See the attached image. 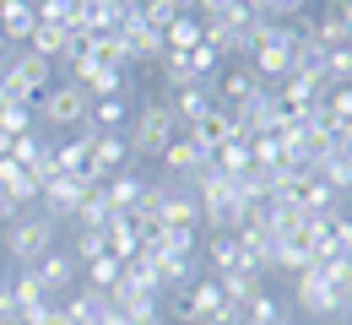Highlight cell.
<instances>
[{"instance_id": "obj_1", "label": "cell", "mask_w": 352, "mask_h": 325, "mask_svg": "<svg viewBox=\"0 0 352 325\" xmlns=\"http://www.w3.org/2000/svg\"><path fill=\"white\" fill-rule=\"evenodd\" d=\"M179 136V120H174V109L163 103V98H152V103H141L135 109V120H131V157H163V146Z\"/></svg>"}, {"instance_id": "obj_2", "label": "cell", "mask_w": 352, "mask_h": 325, "mask_svg": "<svg viewBox=\"0 0 352 325\" xmlns=\"http://www.w3.org/2000/svg\"><path fill=\"white\" fill-rule=\"evenodd\" d=\"M87 109H92V98L76 82H49V93H38V103H33L38 125H54V131H82Z\"/></svg>"}, {"instance_id": "obj_3", "label": "cell", "mask_w": 352, "mask_h": 325, "mask_svg": "<svg viewBox=\"0 0 352 325\" xmlns=\"http://www.w3.org/2000/svg\"><path fill=\"white\" fill-rule=\"evenodd\" d=\"M49 249H54V223H49L44 212H22L11 228H6V255L28 271V266H38Z\"/></svg>"}, {"instance_id": "obj_4", "label": "cell", "mask_w": 352, "mask_h": 325, "mask_svg": "<svg viewBox=\"0 0 352 325\" xmlns=\"http://www.w3.org/2000/svg\"><path fill=\"white\" fill-rule=\"evenodd\" d=\"M87 190H98L87 174H49L44 190H38V201H44L38 212H44L49 223L60 228V223H71V217H76V206L87 201Z\"/></svg>"}, {"instance_id": "obj_5", "label": "cell", "mask_w": 352, "mask_h": 325, "mask_svg": "<svg viewBox=\"0 0 352 325\" xmlns=\"http://www.w3.org/2000/svg\"><path fill=\"white\" fill-rule=\"evenodd\" d=\"M293 287H298V309H304L309 320H342V287H331V282L320 277L314 266H309V271H298V277H293Z\"/></svg>"}, {"instance_id": "obj_6", "label": "cell", "mask_w": 352, "mask_h": 325, "mask_svg": "<svg viewBox=\"0 0 352 325\" xmlns=\"http://www.w3.org/2000/svg\"><path fill=\"white\" fill-rule=\"evenodd\" d=\"M0 71L33 98V103H38V93H49V82H54V65H49L44 54H33V49H11V60H6Z\"/></svg>"}, {"instance_id": "obj_7", "label": "cell", "mask_w": 352, "mask_h": 325, "mask_svg": "<svg viewBox=\"0 0 352 325\" xmlns=\"http://www.w3.org/2000/svg\"><path fill=\"white\" fill-rule=\"evenodd\" d=\"M163 228H201V201L190 179H163Z\"/></svg>"}, {"instance_id": "obj_8", "label": "cell", "mask_w": 352, "mask_h": 325, "mask_svg": "<svg viewBox=\"0 0 352 325\" xmlns=\"http://www.w3.org/2000/svg\"><path fill=\"white\" fill-rule=\"evenodd\" d=\"M33 277H38V287H44V298H54V293H71L76 287V277H82V266H76V255H65V249H49L38 266H28Z\"/></svg>"}, {"instance_id": "obj_9", "label": "cell", "mask_w": 352, "mask_h": 325, "mask_svg": "<svg viewBox=\"0 0 352 325\" xmlns=\"http://www.w3.org/2000/svg\"><path fill=\"white\" fill-rule=\"evenodd\" d=\"M11 163H22L38 185L54 174V141H44V131H28V136L11 141Z\"/></svg>"}, {"instance_id": "obj_10", "label": "cell", "mask_w": 352, "mask_h": 325, "mask_svg": "<svg viewBox=\"0 0 352 325\" xmlns=\"http://www.w3.org/2000/svg\"><path fill=\"white\" fill-rule=\"evenodd\" d=\"M184 141H190L201 157H217V146H228V141H233V120H228V109H212L206 120L184 125Z\"/></svg>"}, {"instance_id": "obj_11", "label": "cell", "mask_w": 352, "mask_h": 325, "mask_svg": "<svg viewBox=\"0 0 352 325\" xmlns=\"http://www.w3.org/2000/svg\"><path fill=\"white\" fill-rule=\"evenodd\" d=\"M125 163H131V146H125V136H92V157H87V179H92V185L114 179Z\"/></svg>"}, {"instance_id": "obj_12", "label": "cell", "mask_w": 352, "mask_h": 325, "mask_svg": "<svg viewBox=\"0 0 352 325\" xmlns=\"http://www.w3.org/2000/svg\"><path fill=\"white\" fill-rule=\"evenodd\" d=\"M168 98H174L168 109H174L179 131H184V125H195V120H206L212 109H222V103H217V87H212V82H195V87H184V93H168Z\"/></svg>"}, {"instance_id": "obj_13", "label": "cell", "mask_w": 352, "mask_h": 325, "mask_svg": "<svg viewBox=\"0 0 352 325\" xmlns=\"http://www.w3.org/2000/svg\"><path fill=\"white\" fill-rule=\"evenodd\" d=\"M33 27H38V11H33V0H11L6 11H0V38L16 49L33 38Z\"/></svg>"}, {"instance_id": "obj_14", "label": "cell", "mask_w": 352, "mask_h": 325, "mask_svg": "<svg viewBox=\"0 0 352 325\" xmlns=\"http://www.w3.org/2000/svg\"><path fill=\"white\" fill-rule=\"evenodd\" d=\"M92 125H82V136L71 141H54V174H87V157H92Z\"/></svg>"}, {"instance_id": "obj_15", "label": "cell", "mask_w": 352, "mask_h": 325, "mask_svg": "<svg viewBox=\"0 0 352 325\" xmlns=\"http://www.w3.org/2000/svg\"><path fill=\"white\" fill-rule=\"evenodd\" d=\"M125 120H131V98H125V93H120V98H92L87 125L98 131V136H120Z\"/></svg>"}, {"instance_id": "obj_16", "label": "cell", "mask_w": 352, "mask_h": 325, "mask_svg": "<svg viewBox=\"0 0 352 325\" xmlns=\"http://www.w3.org/2000/svg\"><path fill=\"white\" fill-rule=\"evenodd\" d=\"M0 190H6V195H11V201H16V206H22V212H28V206H33V201H38V179H33V174H28V168H22V163H11V157H0Z\"/></svg>"}, {"instance_id": "obj_17", "label": "cell", "mask_w": 352, "mask_h": 325, "mask_svg": "<svg viewBox=\"0 0 352 325\" xmlns=\"http://www.w3.org/2000/svg\"><path fill=\"white\" fill-rule=\"evenodd\" d=\"M157 163H163V174H168V179H190V174H195L201 163H212V157H201L184 136H174L168 146H163V157H157Z\"/></svg>"}, {"instance_id": "obj_18", "label": "cell", "mask_w": 352, "mask_h": 325, "mask_svg": "<svg viewBox=\"0 0 352 325\" xmlns=\"http://www.w3.org/2000/svg\"><path fill=\"white\" fill-rule=\"evenodd\" d=\"M87 54L98 65H114V71H131V44H125V33L114 27V33H92L87 38Z\"/></svg>"}, {"instance_id": "obj_19", "label": "cell", "mask_w": 352, "mask_h": 325, "mask_svg": "<svg viewBox=\"0 0 352 325\" xmlns=\"http://www.w3.org/2000/svg\"><path fill=\"white\" fill-rule=\"evenodd\" d=\"M125 44H131V65H157V60L168 54V44H163V33H157V27H146V22L125 33Z\"/></svg>"}, {"instance_id": "obj_20", "label": "cell", "mask_w": 352, "mask_h": 325, "mask_svg": "<svg viewBox=\"0 0 352 325\" xmlns=\"http://www.w3.org/2000/svg\"><path fill=\"white\" fill-rule=\"evenodd\" d=\"M98 190L109 195V206H114V212H131L135 201H141V190H146V179H141V174H131V168H120L114 179H103Z\"/></svg>"}, {"instance_id": "obj_21", "label": "cell", "mask_w": 352, "mask_h": 325, "mask_svg": "<svg viewBox=\"0 0 352 325\" xmlns=\"http://www.w3.org/2000/svg\"><path fill=\"white\" fill-rule=\"evenodd\" d=\"M206 266H212V277H228V271H244V255H239L233 233H212V238H206Z\"/></svg>"}, {"instance_id": "obj_22", "label": "cell", "mask_w": 352, "mask_h": 325, "mask_svg": "<svg viewBox=\"0 0 352 325\" xmlns=\"http://www.w3.org/2000/svg\"><path fill=\"white\" fill-rule=\"evenodd\" d=\"M217 287H222V298H228V304H239V309H250V304L265 293V287H261V271H228V277H217Z\"/></svg>"}, {"instance_id": "obj_23", "label": "cell", "mask_w": 352, "mask_h": 325, "mask_svg": "<svg viewBox=\"0 0 352 325\" xmlns=\"http://www.w3.org/2000/svg\"><path fill=\"white\" fill-rule=\"evenodd\" d=\"M103 244H109V255H120V260H131L135 249H141V233H135L131 212H114V223L103 228Z\"/></svg>"}, {"instance_id": "obj_24", "label": "cell", "mask_w": 352, "mask_h": 325, "mask_svg": "<svg viewBox=\"0 0 352 325\" xmlns=\"http://www.w3.org/2000/svg\"><path fill=\"white\" fill-rule=\"evenodd\" d=\"M76 228H87V233H103L109 223H114V206H109V195L103 190H87V201L76 206V217H71Z\"/></svg>"}, {"instance_id": "obj_25", "label": "cell", "mask_w": 352, "mask_h": 325, "mask_svg": "<svg viewBox=\"0 0 352 325\" xmlns=\"http://www.w3.org/2000/svg\"><path fill=\"white\" fill-rule=\"evenodd\" d=\"M82 266H87V287L92 293H109V287H120V277H125V260L109 255V249L92 255V260H82Z\"/></svg>"}, {"instance_id": "obj_26", "label": "cell", "mask_w": 352, "mask_h": 325, "mask_svg": "<svg viewBox=\"0 0 352 325\" xmlns=\"http://www.w3.org/2000/svg\"><path fill=\"white\" fill-rule=\"evenodd\" d=\"M271 271H282V277H298V271H309L304 238H276V244H271Z\"/></svg>"}, {"instance_id": "obj_27", "label": "cell", "mask_w": 352, "mask_h": 325, "mask_svg": "<svg viewBox=\"0 0 352 325\" xmlns=\"http://www.w3.org/2000/svg\"><path fill=\"white\" fill-rule=\"evenodd\" d=\"M163 44H168V54H190V49L201 44V16H174L163 27Z\"/></svg>"}, {"instance_id": "obj_28", "label": "cell", "mask_w": 352, "mask_h": 325, "mask_svg": "<svg viewBox=\"0 0 352 325\" xmlns=\"http://www.w3.org/2000/svg\"><path fill=\"white\" fill-rule=\"evenodd\" d=\"M157 76H163V87H168V93H184V87H195V82H201V76L190 71V60H184V54H163V60H157Z\"/></svg>"}, {"instance_id": "obj_29", "label": "cell", "mask_w": 352, "mask_h": 325, "mask_svg": "<svg viewBox=\"0 0 352 325\" xmlns=\"http://www.w3.org/2000/svg\"><path fill=\"white\" fill-rule=\"evenodd\" d=\"M261 87H265V82L255 76V71H250V65H244V71H233V76H228V82L217 87V103H244V98H255Z\"/></svg>"}, {"instance_id": "obj_30", "label": "cell", "mask_w": 352, "mask_h": 325, "mask_svg": "<svg viewBox=\"0 0 352 325\" xmlns=\"http://www.w3.org/2000/svg\"><path fill=\"white\" fill-rule=\"evenodd\" d=\"M212 163H217L228 179L250 174V168H255V157H250V141H228V146H217V157H212Z\"/></svg>"}, {"instance_id": "obj_31", "label": "cell", "mask_w": 352, "mask_h": 325, "mask_svg": "<svg viewBox=\"0 0 352 325\" xmlns=\"http://www.w3.org/2000/svg\"><path fill=\"white\" fill-rule=\"evenodd\" d=\"M11 293H16V315H28V309H44V304H49L33 271H16V277H11Z\"/></svg>"}, {"instance_id": "obj_32", "label": "cell", "mask_w": 352, "mask_h": 325, "mask_svg": "<svg viewBox=\"0 0 352 325\" xmlns=\"http://www.w3.org/2000/svg\"><path fill=\"white\" fill-rule=\"evenodd\" d=\"M0 131H6V136H28V131H38L33 103H6V109H0Z\"/></svg>"}, {"instance_id": "obj_33", "label": "cell", "mask_w": 352, "mask_h": 325, "mask_svg": "<svg viewBox=\"0 0 352 325\" xmlns=\"http://www.w3.org/2000/svg\"><path fill=\"white\" fill-rule=\"evenodd\" d=\"M82 87H87V98H120V93H125V71H114V65H98V71H92Z\"/></svg>"}, {"instance_id": "obj_34", "label": "cell", "mask_w": 352, "mask_h": 325, "mask_svg": "<svg viewBox=\"0 0 352 325\" xmlns=\"http://www.w3.org/2000/svg\"><path fill=\"white\" fill-rule=\"evenodd\" d=\"M320 114H325L331 125H347V120H352V87H325V98H320Z\"/></svg>"}, {"instance_id": "obj_35", "label": "cell", "mask_w": 352, "mask_h": 325, "mask_svg": "<svg viewBox=\"0 0 352 325\" xmlns=\"http://www.w3.org/2000/svg\"><path fill=\"white\" fill-rule=\"evenodd\" d=\"M33 11H38V22H44V27H71L76 0H33Z\"/></svg>"}, {"instance_id": "obj_36", "label": "cell", "mask_w": 352, "mask_h": 325, "mask_svg": "<svg viewBox=\"0 0 352 325\" xmlns=\"http://www.w3.org/2000/svg\"><path fill=\"white\" fill-rule=\"evenodd\" d=\"M282 320H287V315H282V304H276L271 293H261V298L244 309V320H239V325H282Z\"/></svg>"}, {"instance_id": "obj_37", "label": "cell", "mask_w": 352, "mask_h": 325, "mask_svg": "<svg viewBox=\"0 0 352 325\" xmlns=\"http://www.w3.org/2000/svg\"><path fill=\"white\" fill-rule=\"evenodd\" d=\"M250 157H255V168H282V141L276 136H250Z\"/></svg>"}, {"instance_id": "obj_38", "label": "cell", "mask_w": 352, "mask_h": 325, "mask_svg": "<svg viewBox=\"0 0 352 325\" xmlns=\"http://www.w3.org/2000/svg\"><path fill=\"white\" fill-rule=\"evenodd\" d=\"M163 255H195V228H157Z\"/></svg>"}, {"instance_id": "obj_39", "label": "cell", "mask_w": 352, "mask_h": 325, "mask_svg": "<svg viewBox=\"0 0 352 325\" xmlns=\"http://www.w3.org/2000/svg\"><path fill=\"white\" fill-rule=\"evenodd\" d=\"M184 60H190V71H195L201 82H212V71H217V60H222V54H217V49H212V44H206V38H201V44L190 49Z\"/></svg>"}, {"instance_id": "obj_40", "label": "cell", "mask_w": 352, "mask_h": 325, "mask_svg": "<svg viewBox=\"0 0 352 325\" xmlns=\"http://www.w3.org/2000/svg\"><path fill=\"white\" fill-rule=\"evenodd\" d=\"M103 249H109V244H103V233H76V266H82V260H92V255H103Z\"/></svg>"}, {"instance_id": "obj_41", "label": "cell", "mask_w": 352, "mask_h": 325, "mask_svg": "<svg viewBox=\"0 0 352 325\" xmlns=\"http://www.w3.org/2000/svg\"><path fill=\"white\" fill-rule=\"evenodd\" d=\"M239 320H244V309L222 298V304H217V309H212V315H206V320H201V325H239Z\"/></svg>"}, {"instance_id": "obj_42", "label": "cell", "mask_w": 352, "mask_h": 325, "mask_svg": "<svg viewBox=\"0 0 352 325\" xmlns=\"http://www.w3.org/2000/svg\"><path fill=\"white\" fill-rule=\"evenodd\" d=\"M336 244H342V255H352V212L336 223Z\"/></svg>"}, {"instance_id": "obj_43", "label": "cell", "mask_w": 352, "mask_h": 325, "mask_svg": "<svg viewBox=\"0 0 352 325\" xmlns=\"http://www.w3.org/2000/svg\"><path fill=\"white\" fill-rule=\"evenodd\" d=\"M336 11H342V22H347V38H352V0H331Z\"/></svg>"}, {"instance_id": "obj_44", "label": "cell", "mask_w": 352, "mask_h": 325, "mask_svg": "<svg viewBox=\"0 0 352 325\" xmlns=\"http://www.w3.org/2000/svg\"><path fill=\"white\" fill-rule=\"evenodd\" d=\"M179 11H184V16H195V0H174Z\"/></svg>"}, {"instance_id": "obj_45", "label": "cell", "mask_w": 352, "mask_h": 325, "mask_svg": "<svg viewBox=\"0 0 352 325\" xmlns=\"http://www.w3.org/2000/svg\"><path fill=\"white\" fill-rule=\"evenodd\" d=\"M125 325H163V315H152V320H125Z\"/></svg>"}, {"instance_id": "obj_46", "label": "cell", "mask_w": 352, "mask_h": 325, "mask_svg": "<svg viewBox=\"0 0 352 325\" xmlns=\"http://www.w3.org/2000/svg\"><path fill=\"white\" fill-rule=\"evenodd\" d=\"M6 60H11V44H6V38H0V65H6Z\"/></svg>"}, {"instance_id": "obj_47", "label": "cell", "mask_w": 352, "mask_h": 325, "mask_svg": "<svg viewBox=\"0 0 352 325\" xmlns=\"http://www.w3.org/2000/svg\"><path fill=\"white\" fill-rule=\"evenodd\" d=\"M282 325H298V320H282Z\"/></svg>"}, {"instance_id": "obj_48", "label": "cell", "mask_w": 352, "mask_h": 325, "mask_svg": "<svg viewBox=\"0 0 352 325\" xmlns=\"http://www.w3.org/2000/svg\"><path fill=\"white\" fill-rule=\"evenodd\" d=\"M304 5H309V0H304Z\"/></svg>"}, {"instance_id": "obj_49", "label": "cell", "mask_w": 352, "mask_h": 325, "mask_svg": "<svg viewBox=\"0 0 352 325\" xmlns=\"http://www.w3.org/2000/svg\"><path fill=\"white\" fill-rule=\"evenodd\" d=\"M347 325H352V320H347Z\"/></svg>"}]
</instances>
